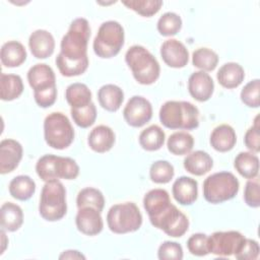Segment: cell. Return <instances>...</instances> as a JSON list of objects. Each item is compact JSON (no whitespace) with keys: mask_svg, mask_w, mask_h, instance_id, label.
Returning a JSON list of instances; mask_svg holds the SVG:
<instances>
[{"mask_svg":"<svg viewBox=\"0 0 260 260\" xmlns=\"http://www.w3.org/2000/svg\"><path fill=\"white\" fill-rule=\"evenodd\" d=\"M90 26L87 19L75 18L63 36L60 53L56 57V65L63 76L72 77L84 73L88 67L87 45Z\"/></svg>","mask_w":260,"mask_h":260,"instance_id":"obj_1","label":"cell"},{"mask_svg":"<svg viewBox=\"0 0 260 260\" xmlns=\"http://www.w3.org/2000/svg\"><path fill=\"white\" fill-rule=\"evenodd\" d=\"M158 116L169 129L193 130L199 126V110L190 102L168 101L160 107Z\"/></svg>","mask_w":260,"mask_h":260,"instance_id":"obj_2","label":"cell"},{"mask_svg":"<svg viewBox=\"0 0 260 260\" xmlns=\"http://www.w3.org/2000/svg\"><path fill=\"white\" fill-rule=\"evenodd\" d=\"M125 61L138 83L149 85L158 79L159 63L145 47L140 45L130 47L125 54Z\"/></svg>","mask_w":260,"mask_h":260,"instance_id":"obj_3","label":"cell"},{"mask_svg":"<svg viewBox=\"0 0 260 260\" xmlns=\"http://www.w3.org/2000/svg\"><path fill=\"white\" fill-rule=\"evenodd\" d=\"M27 81L34 89V98L41 108H49L56 102L57 86L54 70L45 63H38L27 71Z\"/></svg>","mask_w":260,"mask_h":260,"instance_id":"obj_4","label":"cell"},{"mask_svg":"<svg viewBox=\"0 0 260 260\" xmlns=\"http://www.w3.org/2000/svg\"><path fill=\"white\" fill-rule=\"evenodd\" d=\"M40 215L48 221H57L67 212L66 189L59 180H51L43 186L40 203Z\"/></svg>","mask_w":260,"mask_h":260,"instance_id":"obj_5","label":"cell"},{"mask_svg":"<svg viewBox=\"0 0 260 260\" xmlns=\"http://www.w3.org/2000/svg\"><path fill=\"white\" fill-rule=\"evenodd\" d=\"M36 172L44 182L59 179L74 180L79 175V167L71 157L45 154L38 159Z\"/></svg>","mask_w":260,"mask_h":260,"instance_id":"obj_6","label":"cell"},{"mask_svg":"<svg viewBox=\"0 0 260 260\" xmlns=\"http://www.w3.org/2000/svg\"><path fill=\"white\" fill-rule=\"evenodd\" d=\"M125 32L122 24L116 20L103 22L93 40V51L98 57L110 59L119 54L124 46Z\"/></svg>","mask_w":260,"mask_h":260,"instance_id":"obj_7","label":"cell"},{"mask_svg":"<svg viewBox=\"0 0 260 260\" xmlns=\"http://www.w3.org/2000/svg\"><path fill=\"white\" fill-rule=\"evenodd\" d=\"M240 183L231 172H217L209 175L203 182L204 199L212 204L233 199L239 192Z\"/></svg>","mask_w":260,"mask_h":260,"instance_id":"obj_8","label":"cell"},{"mask_svg":"<svg viewBox=\"0 0 260 260\" xmlns=\"http://www.w3.org/2000/svg\"><path fill=\"white\" fill-rule=\"evenodd\" d=\"M107 223L111 232L115 234L133 233L142 224V214L134 202L118 203L108 211Z\"/></svg>","mask_w":260,"mask_h":260,"instance_id":"obj_9","label":"cell"},{"mask_svg":"<svg viewBox=\"0 0 260 260\" xmlns=\"http://www.w3.org/2000/svg\"><path fill=\"white\" fill-rule=\"evenodd\" d=\"M74 129L68 117L61 112L49 114L44 121V137L49 146L65 149L74 140Z\"/></svg>","mask_w":260,"mask_h":260,"instance_id":"obj_10","label":"cell"},{"mask_svg":"<svg viewBox=\"0 0 260 260\" xmlns=\"http://www.w3.org/2000/svg\"><path fill=\"white\" fill-rule=\"evenodd\" d=\"M150 223L173 238H180L189 229V219L173 203L160 214L150 219Z\"/></svg>","mask_w":260,"mask_h":260,"instance_id":"obj_11","label":"cell"},{"mask_svg":"<svg viewBox=\"0 0 260 260\" xmlns=\"http://www.w3.org/2000/svg\"><path fill=\"white\" fill-rule=\"evenodd\" d=\"M245 238L243 234L237 231L215 232L208 236L209 253L222 257L235 255Z\"/></svg>","mask_w":260,"mask_h":260,"instance_id":"obj_12","label":"cell"},{"mask_svg":"<svg viewBox=\"0 0 260 260\" xmlns=\"http://www.w3.org/2000/svg\"><path fill=\"white\" fill-rule=\"evenodd\" d=\"M123 117L131 127H142L152 118V106L146 98L133 95L123 110Z\"/></svg>","mask_w":260,"mask_h":260,"instance_id":"obj_13","label":"cell"},{"mask_svg":"<svg viewBox=\"0 0 260 260\" xmlns=\"http://www.w3.org/2000/svg\"><path fill=\"white\" fill-rule=\"evenodd\" d=\"M160 56L162 61L172 68H183L189 61L186 46L177 39H168L161 44Z\"/></svg>","mask_w":260,"mask_h":260,"instance_id":"obj_14","label":"cell"},{"mask_svg":"<svg viewBox=\"0 0 260 260\" xmlns=\"http://www.w3.org/2000/svg\"><path fill=\"white\" fill-rule=\"evenodd\" d=\"M75 224L77 230L86 236L100 234L104 228L101 211L89 206L78 208L75 216Z\"/></svg>","mask_w":260,"mask_h":260,"instance_id":"obj_15","label":"cell"},{"mask_svg":"<svg viewBox=\"0 0 260 260\" xmlns=\"http://www.w3.org/2000/svg\"><path fill=\"white\" fill-rule=\"evenodd\" d=\"M21 144L14 139H3L0 142V173L2 175L13 172L22 158Z\"/></svg>","mask_w":260,"mask_h":260,"instance_id":"obj_16","label":"cell"},{"mask_svg":"<svg viewBox=\"0 0 260 260\" xmlns=\"http://www.w3.org/2000/svg\"><path fill=\"white\" fill-rule=\"evenodd\" d=\"M188 91L198 102L208 101L214 91L212 77L205 71L193 72L188 78Z\"/></svg>","mask_w":260,"mask_h":260,"instance_id":"obj_17","label":"cell"},{"mask_svg":"<svg viewBox=\"0 0 260 260\" xmlns=\"http://www.w3.org/2000/svg\"><path fill=\"white\" fill-rule=\"evenodd\" d=\"M28 47L34 57L37 59H46L54 53L55 40L50 31L37 29L29 36Z\"/></svg>","mask_w":260,"mask_h":260,"instance_id":"obj_18","label":"cell"},{"mask_svg":"<svg viewBox=\"0 0 260 260\" xmlns=\"http://www.w3.org/2000/svg\"><path fill=\"white\" fill-rule=\"evenodd\" d=\"M172 193L181 205H191L198 197V182L191 177H179L173 184Z\"/></svg>","mask_w":260,"mask_h":260,"instance_id":"obj_19","label":"cell"},{"mask_svg":"<svg viewBox=\"0 0 260 260\" xmlns=\"http://www.w3.org/2000/svg\"><path fill=\"white\" fill-rule=\"evenodd\" d=\"M115 140L116 136L112 128L106 125H99L89 132L87 143L93 151L104 153L114 146Z\"/></svg>","mask_w":260,"mask_h":260,"instance_id":"obj_20","label":"cell"},{"mask_svg":"<svg viewBox=\"0 0 260 260\" xmlns=\"http://www.w3.org/2000/svg\"><path fill=\"white\" fill-rule=\"evenodd\" d=\"M172 204L170 194L165 189H152L143 197V206L149 219L154 218Z\"/></svg>","mask_w":260,"mask_h":260,"instance_id":"obj_21","label":"cell"},{"mask_svg":"<svg viewBox=\"0 0 260 260\" xmlns=\"http://www.w3.org/2000/svg\"><path fill=\"white\" fill-rule=\"evenodd\" d=\"M210 145L213 149L219 152H226L234 148L237 142V135L235 129L229 124H221L216 126L209 138Z\"/></svg>","mask_w":260,"mask_h":260,"instance_id":"obj_22","label":"cell"},{"mask_svg":"<svg viewBox=\"0 0 260 260\" xmlns=\"http://www.w3.org/2000/svg\"><path fill=\"white\" fill-rule=\"evenodd\" d=\"M216 78L222 87L228 89L236 88L244 81L245 70L239 63L228 62L218 69Z\"/></svg>","mask_w":260,"mask_h":260,"instance_id":"obj_23","label":"cell"},{"mask_svg":"<svg viewBox=\"0 0 260 260\" xmlns=\"http://www.w3.org/2000/svg\"><path fill=\"white\" fill-rule=\"evenodd\" d=\"M185 170L194 176H203L213 167L212 157L203 150L189 152L183 161Z\"/></svg>","mask_w":260,"mask_h":260,"instance_id":"obj_24","label":"cell"},{"mask_svg":"<svg viewBox=\"0 0 260 260\" xmlns=\"http://www.w3.org/2000/svg\"><path fill=\"white\" fill-rule=\"evenodd\" d=\"M26 57V50L18 41H8L1 47L0 59L5 67H18L24 63Z\"/></svg>","mask_w":260,"mask_h":260,"instance_id":"obj_25","label":"cell"},{"mask_svg":"<svg viewBox=\"0 0 260 260\" xmlns=\"http://www.w3.org/2000/svg\"><path fill=\"white\" fill-rule=\"evenodd\" d=\"M98 100L103 109L109 112H117L124 101V92L116 84H105L98 91Z\"/></svg>","mask_w":260,"mask_h":260,"instance_id":"obj_26","label":"cell"},{"mask_svg":"<svg viewBox=\"0 0 260 260\" xmlns=\"http://www.w3.org/2000/svg\"><path fill=\"white\" fill-rule=\"evenodd\" d=\"M1 230L15 232L23 223V211L21 207L13 202H5L1 206Z\"/></svg>","mask_w":260,"mask_h":260,"instance_id":"obj_27","label":"cell"},{"mask_svg":"<svg viewBox=\"0 0 260 260\" xmlns=\"http://www.w3.org/2000/svg\"><path fill=\"white\" fill-rule=\"evenodd\" d=\"M236 171L246 179H253L259 174V158L252 151H241L234 160Z\"/></svg>","mask_w":260,"mask_h":260,"instance_id":"obj_28","label":"cell"},{"mask_svg":"<svg viewBox=\"0 0 260 260\" xmlns=\"http://www.w3.org/2000/svg\"><path fill=\"white\" fill-rule=\"evenodd\" d=\"M8 189L13 198L20 201H26L35 194L36 183L29 176L19 175L10 181Z\"/></svg>","mask_w":260,"mask_h":260,"instance_id":"obj_29","label":"cell"},{"mask_svg":"<svg viewBox=\"0 0 260 260\" xmlns=\"http://www.w3.org/2000/svg\"><path fill=\"white\" fill-rule=\"evenodd\" d=\"M65 99L71 108H84L91 103V91L86 84L74 82L67 86Z\"/></svg>","mask_w":260,"mask_h":260,"instance_id":"obj_30","label":"cell"},{"mask_svg":"<svg viewBox=\"0 0 260 260\" xmlns=\"http://www.w3.org/2000/svg\"><path fill=\"white\" fill-rule=\"evenodd\" d=\"M139 144L147 151H155L161 148L166 140V133L158 125H150L139 134Z\"/></svg>","mask_w":260,"mask_h":260,"instance_id":"obj_31","label":"cell"},{"mask_svg":"<svg viewBox=\"0 0 260 260\" xmlns=\"http://www.w3.org/2000/svg\"><path fill=\"white\" fill-rule=\"evenodd\" d=\"M0 83L1 100L6 102H10L19 98L24 88L22 78L17 74L1 73Z\"/></svg>","mask_w":260,"mask_h":260,"instance_id":"obj_32","label":"cell"},{"mask_svg":"<svg viewBox=\"0 0 260 260\" xmlns=\"http://www.w3.org/2000/svg\"><path fill=\"white\" fill-rule=\"evenodd\" d=\"M167 146L171 153L185 155L191 152L194 146V138L187 131H177L169 136Z\"/></svg>","mask_w":260,"mask_h":260,"instance_id":"obj_33","label":"cell"},{"mask_svg":"<svg viewBox=\"0 0 260 260\" xmlns=\"http://www.w3.org/2000/svg\"><path fill=\"white\" fill-rule=\"evenodd\" d=\"M218 55L213 50L202 47L196 49L192 54V64L201 71H212L218 64Z\"/></svg>","mask_w":260,"mask_h":260,"instance_id":"obj_34","label":"cell"},{"mask_svg":"<svg viewBox=\"0 0 260 260\" xmlns=\"http://www.w3.org/2000/svg\"><path fill=\"white\" fill-rule=\"evenodd\" d=\"M76 205L80 207H93L102 212L105 206V197L103 193L95 188L86 187L81 189L76 197Z\"/></svg>","mask_w":260,"mask_h":260,"instance_id":"obj_35","label":"cell"},{"mask_svg":"<svg viewBox=\"0 0 260 260\" xmlns=\"http://www.w3.org/2000/svg\"><path fill=\"white\" fill-rule=\"evenodd\" d=\"M182 18L175 12H166L157 20L156 28L164 37H171L177 35L182 28Z\"/></svg>","mask_w":260,"mask_h":260,"instance_id":"obj_36","label":"cell"},{"mask_svg":"<svg viewBox=\"0 0 260 260\" xmlns=\"http://www.w3.org/2000/svg\"><path fill=\"white\" fill-rule=\"evenodd\" d=\"M174 166L168 160H156L149 168L150 180L156 184H167L174 178Z\"/></svg>","mask_w":260,"mask_h":260,"instance_id":"obj_37","label":"cell"},{"mask_svg":"<svg viewBox=\"0 0 260 260\" xmlns=\"http://www.w3.org/2000/svg\"><path fill=\"white\" fill-rule=\"evenodd\" d=\"M122 3L129 9L144 17H150L156 14L164 4L160 0H127Z\"/></svg>","mask_w":260,"mask_h":260,"instance_id":"obj_38","label":"cell"},{"mask_svg":"<svg viewBox=\"0 0 260 260\" xmlns=\"http://www.w3.org/2000/svg\"><path fill=\"white\" fill-rule=\"evenodd\" d=\"M70 113L74 123L80 128H88L96 119V108L92 102L84 108H71Z\"/></svg>","mask_w":260,"mask_h":260,"instance_id":"obj_39","label":"cell"},{"mask_svg":"<svg viewBox=\"0 0 260 260\" xmlns=\"http://www.w3.org/2000/svg\"><path fill=\"white\" fill-rule=\"evenodd\" d=\"M260 80L258 78L249 81L241 90L240 98L244 105L249 108H258L260 105L259 99Z\"/></svg>","mask_w":260,"mask_h":260,"instance_id":"obj_40","label":"cell"},{"mask_svg":"<svg viewBox=\"0 0 260 260\" xmlns=\"http://www.w3.org/2000/svg\"><path fill=\"white\" fill-rule=\"evenodd\" d=\"M244 200L252 208L260 206V184L258 177L248 179L244 189Z\"/></svg>","mask_w":260,"mask_h":260,"instance_id":"obj_41","label":"cell"},{"mask_svg":"<svg viewBox=\"0 0 260 260\" xmlns=\"http://www.w3.org/2000/svg\"><path fill=\"white\" fill-rule=\"evenodd\" d=\"M187 248L192 255L205 256L209 254L208 236L202 233L193 234L187 241Z\"/></svg>","mask_w":260,"mask_h":260,"instance_id":"obj_42","label":"cell"},{"mask_svg":"<svg viewBox=\"0 0 260 260\" xmlns=\"http://www.w3.org/2000/svg\"><path fill=\"white\" fill-rule=\"evenodd\" d=\"M157 257L160 260H181L183 259V248L177 242L165 241L158 247Z\"/></svg>","mask_w":260,"mask_h":260,"instance_id":"obj_43","label":"cell"},{"mask_svg":"<svg viewBox=\"0 0 260 260\" xmlns=\"http://www.w3.org/2000/svg\"><path fill=\"white\" fill-rule=\"evenodd\" d=\"M260 252L259 244L253 239L245 238L241 247L234 255L239 260H255L258 258Z\"/></svg>","mask_w":260,"mask_h":260,"instance_id":"obj_44","label":"cell"},{"mask_svg":"<svg viewBox=\"0 0 260 260\" xmlns=\"http://www.w3.org/2000/svg\"><path fill=\"white\" fill-rule=\"evenodd\" d=\"M258 119L259 116H256L254 120V125L246 131L244 136V143L246 147L254 153L260 151V126Z\"/></svg>","mask_w":260,"mask_h":260,"instance_id":"obj_45","label":"cell"},{"mask_svg":"<svg viewBox=\"0 0 260 260\" xmlns=\"http://www.w3.org/2000/svg\"><path fill=\"white\" fill-rule=\"evenodd\" d=\"M59 259H85V256L82 255L79 251L67 250V251H64L59 256Z\"/></svg>","mask_w":260,"mask_h":260,"instance_id":"obj_46","label":"cell"},{"mask_svg":"<svg viewBox=\"0 0 260 260\" xmlns=\"http://www.w3.org/2000/svg\"><path fill=\"white\" fill-rule=\"evenodd\" d=\"M1 239H2V249H1V254L4 252L5 248H6V242L4 241L5 238H6V235H5V231L4 230H1Z\"/></svg>","mask_w":260,"mask_h":260,"instance_id":"obj_47","label":"cell"}]
</instances>
